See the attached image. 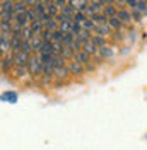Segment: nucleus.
<instances>
[{"label":"nucleus","instance_id":"36","mask_svg":"<svg viewBox=\"0 0 147 150\" xmlns=\"http://www.w3.org/2000/svg\"><path fill=\"white\" fill-rule=\"evenodd\" d=\"M75 36H74L72 33H64V41H62V45H72Z\"/></svg>","mask_w":147,"mask_h":150},{"label":"nucleus","instance_id":"9","mask_svg":"<svg viewBox=\"0 0 147 150\" xmlns=\"http://www.w3.org/2000/svg\"><path fill=\"white\" fill-rule=\"evenodd\" d=\"M29 41H31L33 51H34V53H39V48H41V43H43V38H41V34H34V36L31 38Z\"/></svg>","mask_w":147,"mask_h":150},{"label":"nucleus","instance_id":"21","mask_svg":"<svg viewBox=\"0 0 147 150\" xmlns=\"http://www.w3.org/2000/svg\"><path fill=\"white\" fill-rule=\"evenodd\" d=\"M14 4H16V2L4 0V2L0 4V10H2V12H12V9H14ZM12 14H14V12H12Z\"/></svg>","mask_w":147,"mask_h":150},{"label":"nucleus","instance_id":"26","mask_svg":"<svg viewBox=\"0 0 147 150\" xmlns=\"http://www.w3.org/2000/svg\"><path fill=\"white\" fill-rule=\"evenodd\" d=\"M33 36H34V34H33V31H31V26H24V28H22V33H21V38L26 39V41H29Z\"/></svg>","mask_w":147,"mask_h":150},{"label":"nucleus","instance_id":"4","mask_svg":"<svg viewBox=\"0 0 147 150\" xmlns=\"http://www.w3.org/2000/svg\"><path fill=\"white\" fill-rule=\"evenodd\" d=\"M67 68H69V72H70L72 75H79V74H82L84 65L82 63H79V62H75V60H69Z\"/></svg>","mask_w":147,"mask_h":150},{"label":"nucleus","instance_id":"22","mask_svg":"<svg viewBox=\"0 0 147 150\" xmlns=\"http://www.w3.org/2000/svg\"><path fill=\"white\" fill-rule=\"evenodd\" d=\"M81 26H82V29H87V31L94 33V29H96V22H94L91 17H87V19L82 22V24H81Z\"/></svg>","mask_w":147,"mask_h":150},{"label":"nucleus","instance_id":"23","mask_svg":"<svg viewBox=\"0 0 147 150\" xmlns=\"http://www.w3.org/2000/svg\"><path fill=\"white\" fill-rule=\"evenodd\" d=\"M92 39V43L96 45L98 48H101V46H106V38H103V36H98V34H92L91 36Z\"/></svg>","mask_w":147,"mask_h":150},{"label":"nucleus","instance_id":"32","mask_svg":"<svg viewBox=\"0 0 147 150\" xmlns=\"http://www.w3.org/2000/svg\"><path fill=\"white\" fill-rule=\"evenodd\" d=\"M2 101H10V103H17V96L14 92H5L2 94Z\"/></svg>","mask_w":147,"mask_h":150},{"label":"nucleus","instance_id":"33","mask_svg":"<svg viewBox=\"0 0 147 150\" xmlns=\"http://www.w3.org/2000/svg\"><path fill=\"white\" fill-rule=\"evenodd\" d=\"M51 41H53V43H62V41H64V33H62L60 29L53 31V38H51Z\"/></svg>","mask_w":147,"mask_h":150},{"label":"nucleus","instance_id":"30","mask_svg":"<svg viewBox=\"0 0 147 150\" xmlns=\"http://www.w3.org/2000/svg\"><path fill=\"white\" fill-rule=\"evenodd\" d=\"M0 31H2V33H12V22L0 21Z\"/></svg>","mask_w":147,"mask_h":150},{"label":"nucleus","instance_id":"38","mask_svg":"<svg viewBox=\"0 0 147 150\" xmlns=\"http://www.w3.org/2000/svg\"><path fill=\"white\" fill-rule=\"evenodd\" d=\"M22 33V26L17 22H12V34H21Z\"/></svg>","mask_w":147,"mask_h":150},{"label":"nucleus","instance_id":"41","mask_svg":"<svg viewBox=\"0 0 147 150\" xmlns=\"http://www.w3.org/2000/svg\"><path fill=\"white\" fill-rule=\"evenodd\" d=\"M89 4H92V5H98V7H103L104 4H103V0H89Z\"/></svg>","mask_w":147,"mask_h":150},{"label":"nucleus","instance_id":"43","mask_svg":"<svg viewBox=\"0 0 147 150\" xmlns=\"http://www.w3.org/2000/svg\"><path fill=\"white\" fill-rule=\"evenodd\" d=\"M116 2H118V0H103V4H104V5H115Z\"/></svg>","mask_w":147,"mask_h":150},{"label":"nucleus","instance_id":"45","mask_svg":"<svg viewBox=\"0 0 147 150\" xmlns=\"http://www.w3.org/2000/svg\"><path fill=\"white\" fill-rule=\"evenodd\" d=\"M16 2H24V0H16Z\"/></svg>","mask_w":147,"mask_h":150},{"label":"nucleus","instance_id":"3","mask_svg":"<svg viewBox=\"0 0 147 150\" xmlns=\"http://www.w3.org/2000/svg\"><path fill=\"white\" fill-rule=\"evenodd\" d=\"M116 17L123 22V26H130V24H132V21H133V17H132V12H128L127 9H120L118 14H116Z\"/></svg>","mask_w":147,"mask_h":150},{"label":"nucleus","instance_id":"1","mask_svg":"<svg viewBox=\"0 0 147 150\" xmlns=\"http://www.w3.org/2000/svg\"><path fill=\"white\" fill-rule=\"evenodd\" d=\"M28 72L31 75H41L43 74V60H41V55H39V53H34L33 56H29Z\"/></svg>","mask_w":147,"mask_h":150},{"label":"nucleus","instance_id":"14","mask_svg":"<svg viewBox=\"0 0 147 150\" xmlns=\"http://www.w3.org/2000/svg\"><path fill=\"white\" fill-rule=\"evenodd\" d=\"M53 75H55L56 79H67V77L70 75V72H69V68H67V65H65V67H58V68H55Z\"/></svg>","mask_w":147,"mask_h":150},{"label":"nucleus","instance_id":"37","mask_svg":"<svg viewBox=\"0 0 147 150\" xmlns=\"http://www.w3.org/2000/svg\"><path fill=\"white\" fill-rule=\"evenodd\" d=\"M69 46L72 48L74 51H81V50H82V41L75 38V39H74V43H72V45H69Z\"/></svg>","mask_w":147,"mask_h":150},{"label":"nucleus","instance_id":"10","mask_svg":"<svg viewBox=\"0 0 147 150\" xmlns=\"http://www.w3.org/2000/svg\"><path fill=\"white\" fill-rule=\"evenodd\" d=\"M29 26H31V31H33V34H41V33L45 31V26H43V22L39 21V17H38L34 22H31Z\"/></svg>","mask_w":147,"mask_h":150},{"label":"nucleus","instance_id":"40","mask_svg":"<svg viewBox=\"0 0 147 150\" xmlns=\"http://www.w3.org/2000/svg\"><path fill=\"white\" fill-rule=\"evenodd\" d=\"M51 4H53V5H56L58 9H62L64 5H67V0H51Z\"/></svg>","mask_w":147,"mask_h":150},{"label":"nucleus","instance_id":"6","mask_svg":"<svg viewBox=\"0 0 147 150\" xmlns=\"http://www.w3.org/2000/svg\"><path fill=\"white\" fill-rule=\"evenodd\" d=\"M89 56L84 50H81V51H75V55H74V60L75 62H79V63H82V65H87L89 63Z\"/></svg>","mask_w":147,"mask_h":150},{"label":"nucleus","instance_id":"27","mask_svg":"<svg viewBox=\"0 0 147 150\" xmlns=\"http://www.w3.org/2000/svg\"><path fill=\"white\" fill-rule=\"evenodd\" d=\"M46 14H50L51 17H56V16L60 14V9H58L56 5H53V4H48V5H46Z\"/></svg>","mask_w":147,"mask_h":150},{"label":"nucleus","instance_id":"29","mask_svg":"<svg viewBox=\"0 0 147 150\" xmlns=\"http://www.w3.org/2000/svg\"><path fill=\"white\" fill-rule=\"evenodd\" d=\"M53 67L58 68V67H65V58L62 55H53Z\"/></svg>","mask_w":147,"mask_h":150},{"label":"nucleus","instance_id":"2","mask_svg":"<svg viewBox=\"0 0 147 150\" xmlns=\"http://www.w3.org/2000/svg\"><path fill=\"white\" fill-rule=\"evenodd\" d=\"M29 56H31V55L24 53V51H17V53H14V55H12V62H14V65H16V67H28Z\"/></svg>","mask_w":147,"mask_h":150},{"label":"nucleus","instance_id":"48","mask_svg":"<svg viewBox=\"0 0 147 150\" xmlns=\"http://www.w3.org/2000/svg\"><path fill=\"white\" fill-rule=\"evenodd\" d=\"M0 4H2V2H0Z\"/></svg>","mask_w":147,"mask_h":150},{"label":"nucleus","instance_id":"7","mask_svg":"<svg viewBox=\"0 0 147 150\" xmlns=\"http://www.w3.org/2000/svg\"><path fill=\"white\" fill-rule=\"evenodd\" d=\"M87 4H89V0H69V5H72L77 12H82L87 7Z\"/></svg>","mask_w":147,"mask_h":150},{"label":"nucleus","instance_id":"5","mask_svg":"<svg viewBox=\"0 0 147 150\" xmlns=\"http://www.w3.org/2000/svg\"><path fill=\"white\" fill-rule=\"evenodd\" d=\"M111 31H113V29H111L110 26H108V22H106V24H98L96 29H94V34L106 38V36H110V34H111Z\"/></svg>","mask_w":147,"mask_h":150},{"label":"nucleus","instance_id":"18","mask_svg":"<svg viewBox=\"0 0 147 150\" xmlns=\"http://www.w3.org/2000/svg\"><path fill=\"white\" fill-rule=\"evenodd\" d=\"M98 56H99V58H110V56H113V50H111L110 46L98 48Z\"/></svg>","mask_w":147,"mask_h":150},{"label":"nucleus","instance_id":"19","mask_svg":"<svg viewBox=\"0 0 147 150\" xmlns=\"http://www.w3.org/2000/svg\"><path fill=\"white\" fill-rule=\"evenodd\" d=\"M43 26H45L46 31H51V33H53V31H56V29H58V21H56L55 17H51L50 21L43 22Z\"/></svg>","mask_w":147,"mask_h":150},{"label":"nucleus","instance_id":"13","mask_svg":"<svg viewBox=\"0 0 147 150\" xmlns=\"http://www.w3.org/2000/svg\"><path fill=\"white\" fill-rule=\"evenodd\" d=\"M108 26H110L113 31H120V29L123 28V22H121V21H120V19L115 16V17H110V19H108Z\"/></svg>","mask_w":147,"mask_h":150},{"label":"nucleus","instance_id":"34","mask_svg":"<svg viewBox=\"0 0 147 150\" xmlns=\"http://www.w3.org/2000/svg\"><path fill=\"white\" fill-rule=\"evenodd\" d=\"M86 16H84L82 12H77V14H75V16H74V19H72V22L74 24H79V26H81V24H82L84 21H86Z\"/></svg>","mask_w":147,"mask_h":150},{"label":"nucleus","instance_id":"12","mask_svg":"<svg viewBox=\"0 0 147 150\" xmlns=\"http://www.w3.org/2000/svg\"><path fill=\"white\" fill-rule=\"evenodd\" d=\"M103 14L108 19L115 17V16L118 14V7H116V5H104V7H103Z\"/></svg>","mask_w":147,"mask_h":150},{"label":"nucleus","instance_id":"15","mask_svg":"<svg viewBox=\"0 0 147 150\" xmlns=\"http://www.w3.org/2000/svg\"><path fill=\"white\" fill-rule=\"evenodd\" d=\"M26 10H28L26 2H16V4H14V9H12V12H14V16H17V14H24Z\"/></svg>","mask_w":147,"mask_h":150},{"label":"nucleus","instance_id":"20","mask_svg":"<svg viewBox=\"0 0 147 150\" xmlns=\"http://www.w3.org/2000/svg\"><path fill=\"white\" fill-rule=\"evenodd\" d=\"M91 31H87V29H81V31H79V34H77V39H81V41H82V43H86V41H89V39H91Z\"/></svg>","mask_w":147,"mask_h":150},{"label":"nucleus","instance_id":"39","mask_svg":"<svg viewBox=\"0 0 147 150\" xmlns=\"http://www.w3.org/2000/svg\"><path fill=\"white\" fill-rule=\"evenodd\" d=\"M41 38H43V39H45V41H51V38H53V33H51V31H43V33H41Z\"/></svg>","mask_w":147,"mask_h":150},{"label":"nucleus","instance_id":"25","mask_svg":"<svg viewBox=\"0 0 147 150\" xmlns=\"http://www.w3.org/2000/svg\"><path fill=\"white\" fill-rule=\"evenodd\" d=\"M10 65H12V55H9L7 58H4V60H2V72H4V74H7V72H9V68H10Z\"/></svg>","mask_w":147,"mask_h":150},{"label":"nucleus","instance_id":"46","mask_svg":"<svg viewBox=\"0 0 147 150\" xmlns=\"http://www.w3.org/2000/svg\"><path fill=\"white\" fill-rule=\"evenodd\" d=\"M0 2H4V0H0Z\"/></svg>","mask_w":147,"mask_h":150},{"label":"nucleus","instance_id":"47","mask_svg":"<svg viewBox=\"0 0 147 150\" xmlns=\"http://www.w3.org/2000/svg\"><path fill=\"white\" fill-rule=\"evenodd\" d=\"M0 34H2V31H0Z\"/></svg>","mask_w":147,"mask_h":150},{"label":"nucleus","instance_id":"28","mask_svg":"<svg viewBox=\"0 0 147 150\" xmlns=\"http://www.w3.org/2000/svg\"><path fill=\"white\" fill-rule=\"evenodd\" d=\"M14 22L21 24L22 28H24V26H29V24H28V19H26V14H17V16H14Z\"/></svg>","mask_w":147,"mask_h":150},{"label":"nucleus","instance_id":"42","mask_svg":"<svg viewBox=\"0 0 147 150\" xmlns=\"http://www.w3.org/2000/svg\"><path fill=\"white\" fill-rule=\"evenodd\" d=\"M24 2H26V5H28V7H34V5L38 4V0H24Z\"/></svg>","mask_w":147,"mask_h":150},{"label":"nucleus","instance_id":"16","mask_svg":"<svg viewBox=\"0 0 147 150\" xmlns=\"http://www.w3.org/2000/svg\"><path fill=\"white\" fill-rule=\"evenodd\" d=\"M60 12H62V14H64L65 17H70V19H74V16H75V14H77V10L74 9L72 5H69V4H67V5H64V7H62V9H60Z\"/></svg>","mask_w":147,"mask_h":150},{"label":"nucleus","instance_id":"8","mask_svg":"<svg viewBox=\"0 0 147 150\" xmlns=\"http://www.w3.org/2000/svg\"><path fill=\"white\" fill-rule=\"evenodd\" d=\"M82 50L87 53V55H98V46L92 43V39H89V41L82 43Z\"/></svg>","mask_w":147,"mask_h":150},{"label":"nucleus","instance_id":"17","mask_svg":"<svg viewBox=\"0 0 147 150\" xmlns=\"http://www.w3.org/2000/svg\"><path fill=\"white\" fill-rule=\"evenodd\" d=\"M60 55L64 56L65 60H74V55H75V51H74L72 48L69 46V45H64V48H62V53Z\"/></svg>","mask_w":147,"mask_h":150},{"label":"nucleus","instance_id":"35","mask_svg":"<svg viewBox=\"0 0 147 150\" xmlns=\"http://www.w3.org/2000/svg\"><path fill=\"white\" fill-rule=\"evenodd\" d=\"M33 9H34V12H36L38 17H39V16H43V14H46V5H43V4H36Z\"/></svg>","mask_w":147,"mask_h":150},{"label":"nucleus","instance_id":"31","mask_svg":"<svg viewBox=\"0 0 147 150\" xmlns=\"http://www.w3.org/2000/svg\"><path fill=\"white\" fill-rule=\"evenodd\" d=\"M21 51H24V53H28V55H31V51H33V46H31V41H26V39H22V45H21Z\"/></svg>","mask_w":147,"mask_h":150},{"label":"nucleus","instance_id":"11","mask_svg":"<svg viewBox=\"0 0 147 150\" xmlns=\"http://www.w3.org/2000/svg\"><path fill=\"white\" fill-rule=\"evenodd\" d=\"M48 53H53V43L51 41H45L41 43V48H39V55H48Z\"/></svg>","mask_w":147,"mask_h":150},{"label":"nucleus","instance_id":"24","mask_svg":"<svg viewBox=\"0 0 147 150\" xmlns=\"http://www.w3.org/2000/svg\"><path fill=\"white\" fill-rule=\"evenodd\" d=\"M91 19L96 22V26H98V24H106V22H108V17H106L103 12H99V14H94Z\"/></svg>","mask_w":147,"mask_h":150},{"label":"nucleus","instance_id":"44","mask_svg":"<svg viewBox=\"0 0 147 150\" xmlns=\"http://www.w3.org/2000/svg\"><path fill=\"white\" fill-rule=\"evenodd\" d=\"M38 4H43V5H48V4H51V0H38Z\"/></svg>","mask_w":147,"mask_h":150}]
</instances>
